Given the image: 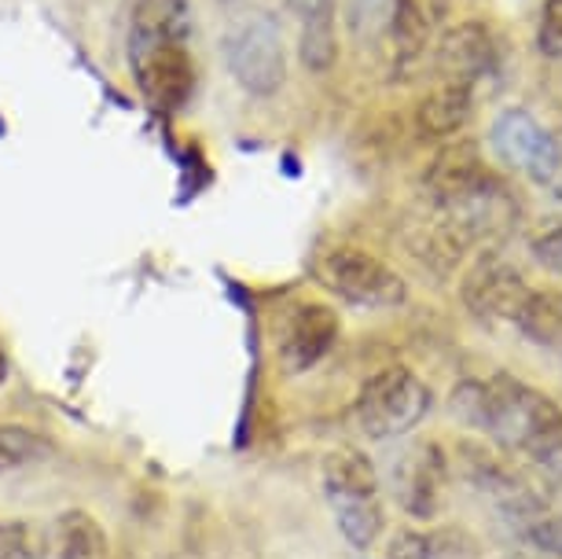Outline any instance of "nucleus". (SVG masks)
Segmentation results:
<instances>
[{"instance_id": "nucleus-1", "label": "nucleus", "mask_w": 562, "mask_h": 559, "mask_svg": "<svg viewBox=\"0 0 562 559\" xmlns=\"http://www.w3.org/2000/svg\"><path fill=\"white\" fill-rule=\"evenodd\" d=\"M452 416L548 474H562V409L512 376L467 379L452 390Z\"/></svg>"}, {"instance_id": "nucleus-2", "label": "nucleus", "mask_w": 562, "mask_h": 559, "mask_svg": "<svg viewBox=\"0 0 562 559\" xmlns=\"http://www.w3.org/2000/svg\"><path fill=\"white\" fill-rule=\"evenodd\" d=\"M130 70L144 103L158 114H177L195 92L192 4L188 0H130L125 30Z\"/></svg>"}, {"instance_id": "nucleus-3", "label": "nucleus", "mask_w": 562, "mask_h": 559, "mask_svg": "<svg viewBox=\"0 0 562 559\" xmlns=\"http://www.w3.org/2000/svg\"><path fill=\"white\" fill-rule=\"evenodd\" d=\"M324 497L338 530L353 548H371L386 530L379 471L357 449H335L324 457Z\"/></svg>"}, {"instance_id": "nucleus-4", "label": "nucleus", "mask_w": 562, "mask_h": 559, "mask_svg": "<svg viewBox=\"0 0 562 559\" xmlns=\"http://www.w3.org/2000/svg\"><path fill=\"white\" fill-rule=\"evenodd\" d=\"M221 52H225L228 74L250 97H276L288 81L283 34L269 12H243L232 19Z\"/></svg>"}, {"instance_id": "nucleus-5", "label": "nucleus", "mask_w": 562, "mask_h": 559, "mask_svg": "<svg viewBox=\"0 0 562 559\" xmlns=\"http://www.w3.org/2000/svg\"><path fill=\"white\" fill-rule=\"evenodd\" d=\"M430 409V387L408 368H383L368 376L357 390L353 420L368 438L390 441L419 427V420Z\"/></svg>"}, {"instance_id": "nucleus-6", "label": "nucleus", "mask_w": 562, "mask_h": 559, "mask_svg": "<svg viewBox=\"0 0 562 559\" xmlns=\"http://www.w3.org/2000/svg\"><path fill=\"white\" fill-rule=\"evenodd\" d=\"M321 280L327 291L360 310H394L408 299L405 280L383 258L360 247H335L321 258Z\"/></svg>"}, {"instance_id": "nucleus-7", "label": "nucleus", "mask_w": 562, "mask_h": 559, "mask_svg": "<svg viewBox=\"0 0 562 559\" xmlns=\"http://www.w3.org/2000/svg\"><path fill=\"white\" fill-rule=\"evenodd\" d=\"M493 155L544 188L559 158V133L544 130L529 111H504L490 130Z\"/></svg>"}, {"instance_id": "nucleus-8", "label": "nucleus", "mask_w": 562, "mask_h": 559, "mask_svg": "<svg viewBox=\"0 0 562 559\" xmlns=\"http://www.w3.org/2000/svg\"><path fill=\"white\" fill-rule=\"evenodd\" d=\"M338 335H342V321L327 302H299L288 310L280 324V339H276V354L280 365L291 376L310 372L335 350Z\"/></svg>"}, {"instance_id": "nucleus-9", "label": "nucleus", "mask_w": 562, "mask_h": 559, "mask_svg": "<svg viewBox=\"0 0 562 559\" xmlns=\"http://www.w3.org/2000/svg\"><path fill=\"white\" fill-rule=\"evenodd\" d=\"M533 288L526 283V277L518 269H512L501 258H485L479 261L463 280V302L467 310L482 321H501V324H515L518 313L526 310Z\"/></svg>"}, {"instance_id": "nucleus-10", "label": "nucleus", "mask_w": 562, "mask_h": 559, "mask_svg": "<svg viewBox=\"0 0 562 559\" xmlns=\"http://www.w3.org/2000/svg\"><path fill=\"white\" fill-rule=\"evenodd\" d=\"M430 206H460L471 199H482L496 192V185L490 170H485L482 155L474 144H449L445 152L434 158L427 177H423Z\"/></svg>"}, {"instance_id": "nucleus-11", "label": "nucleus", "mask_w": 562, "mask_h": 559, "mask_svg": "<svg viewBox=\"0 0 562 559\" xmlns=\"http://www.w3.org/2000/svg\"><path fill=\"white\" fill-rule=\"evenodd\" d=\"M496 59H501V48H496L493 30L482 23H460L438 41V74L449 86L474 89L496 74Z\"/></svg>"}, {"instance_id": "nucleus-12", "label": "nucleus", "mask_w": 562, "mask_h": 559, "mask_svg": "<svg viewBox=\"0 0 562 559\" xmlns=\"http://www.w3.org/2000/svg\"><path fill=\"white\" fill-rule=\"evenodd\" d=\"M445 487V460L438 446H419L408 449L405 457L397 460L394 468V493L401 497V504L419 515V519H430L434 508H438Z\"/></svg>"}, {"instance_id": "nucleus-13", "label": "nucleus", "mask_w": 562, "mask_h": 559, "mask_svg": "<svg viewBox=\"0 0 562 559\" xmlns=\"http://www.w3.org/2000/svg\"><path fill=\"white\" fill-rule=\"evenodd\" d=\"M288 12L299 26V56L313 74H327L338 56L335 0H288Z\"/></svg>"}, {"instance_id": "nucleus-14", "label": "nucleus", "mask_w": 562, "mask_h": 559, "mask_svg": "<svg viewBox=\"0 0 562 559\" xmlns=\"http://www.w3.org/2000/svg\"><path fill=\"white\" fill-rule=\"evenodd\" d=\"M48 548L56 559H108V534L89 512H59L48 530Z\"/></svg>"}, {"instance_id": "nucleus-15", "label": "nucleus", "mask_w": 562, "mask_h": 559, "mask_svg": "<svg viewBox=\"0 0 562 559\" xmlns=\"http://www.w3.org/2000/svg\"><path fill=\"white\" fill-rule=\"evenodd\" d=\"M449 12V0H394V15H390V30L397 41L401 59H416L427 48L430 34L438 30L441 15Z\"/></svg>"}, {"instance_id": "nucleus-16", "label": "nucleus", "mask_w": 562, "mask_h": 559, "mask_svg": "<svg viewBox=\"0 0 562 559\" xmlns=\"http://www.w3.org/2000/svg\"><path fill=\"white\" fill-rule=\"evenodd\" d=\"M471 111H474V89L441 81L438 89L423 97L419 111H416V122L427 136H452L467 125Z\"/></svg>"}, {"instance_id": "nucleus-17", "label": "nucleus", "mask_w": 562, "mask_h": 559, "mask_svg": "<svg viewBox=\"0 0 562 559\" xmlns=\"http://www.w3.org/2000/svg\"><path fill=\"white\" fill-rule=\"evenodd\" d=\"M390 559H479V541L463 530H419L397 534Z\"/></svg>"}, {"instance_id": "nucleus-18", "label": "nucleus", "mask_w": 562, "mask_h": 559, "mask_svg": "<svg viewBox=\"0 0 562 559\" xmlns=\"http://www.w3.org/2000/svg\"><path fill=\"white\" fill-rule=\"evenodd\" d=\"M515 328L540 346H562V294L559 291H533L526 310L518 313Z\"/></svg>"}, {"instance_id": "nucleus-19", "label": "nucleus", "mask_w": 562, "mask_h": 559, "mask_svg": "<svg viewBox=\"0 0 562 559\" xmlns=\"http://www.w3.org/2000/svg\"><path fill=\"white\" fill-rule=\"evenodd\" d=\"M45 452H48V441L41 438L37 431H30L23 424H4V420H0V474L45 460Z\"/></svg>"}, {"instance_id": "nucleus-20", "label": "nucleus", "mask_w": 562, "mask_h": 559, "mask_svg": "<svg viewBox=\"0 0 562 559\" xmlns=\"http://www.w3.org/2000/svg\"><path fill=\"white\" fill-rule=\"evenodd\" d=\"M346 23L360 41H375L383 30H390V15H394V0H342Z\"/></svg>"}, {"instance_id": "nucleus-21", "label": "nucleus", "mask_w": 562, "mask_h": 559, "mask_svg": "<svg viewBox=\"0 0 562 559\" xmlns=\"http://www.w3.org/2000/svg\"><path fill=\"white\" fill-rule=\"evenodd\" d=\"M0 559H45V545L26 523H0Z\"/></svg>"}, {"instance_id": "nucleus-22", "label": "nucleus", "mask_w": 562, "mask_h": 559, "mask_svg": "<svg viewBox=\"0 0 562 559\" xmlns=\"http://www.w3.org/2000/svg\"><path fill=\"white\" fill-rule=\"evenodd\" d=\"M537 45L544 56L562 59V0H544V8H540Z\"/></svg>"}, {"instance_id": "nucleus-23", "label": "nucleus", "mask_w": 562, "mask_h": 559, "mask_svg": "<svg viewBox=\"0 0 562 559\" xmlns=\"http://www.w3.org/2000/svg\"><path fill=\"white\" fill-rule=\"evenodd\" d=\"M533 255H537L540 266L551 269V272H559V277H562V225H559V228H551V232H544V236L537 239V244H533Z\"/></svg>"}, {"instance_id": "nucleus-24", "label": "nucleus", "mask_w": 562, "mask_h": 559, "mask_svg": "<svg viewBox=\"0 0 562 559\" xmlns=\"http://www.w3.org/2000/svg\"><path fill=\"white\" fill-rule=\"evenodd\" d=\"M544 192H551L555 199H562V136H559V158H555V170L544 181Z\"/></svg>"}, {"instance_id": "nucleus-25", "label": "nucleus", "mask_w": 562, "mask_h": 559, "mask_svg": "<svg viewBox=\"0 0 562 559\" xmlns=\"http://www.w3.org/2000/svg\"><path fill=\"white\" fill-rule=\"evenodd\" d=\"M8 379V354H4V346H0V383Z\"/></svg>"}]
</instances>
